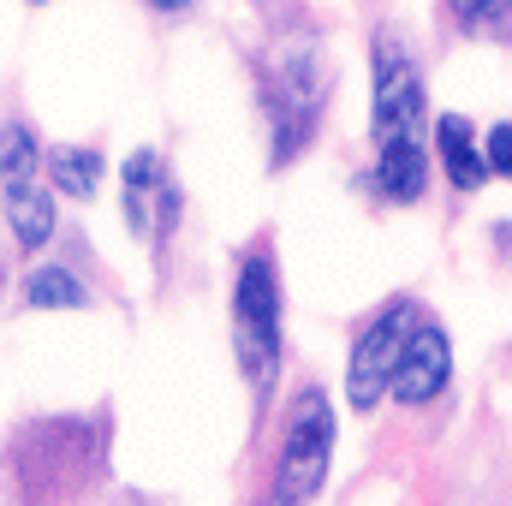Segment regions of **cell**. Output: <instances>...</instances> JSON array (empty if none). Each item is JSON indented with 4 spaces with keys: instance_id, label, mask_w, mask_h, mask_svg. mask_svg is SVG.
I'll return each instance as SVG.
<instances>
[{
    "instance_id": "obj_1",
    "label": "cell",
    "mask_w": 512,
    "mask_h": 506,
    "mask_svg": "<svg viewBox=\"0 0 512 506\" xmlns=\"http://www.w3.org/2000/svg\"><path fill=\"white\" fill-rule=\"evenodd\" d=\"M328 90H334V66L322 54V42H298V48H280L268 60V78H262V108H268V167H292L310 137L328 114Z\"/></svg>"
},
{
    "instance_id": "obj_2",
    "label": "cell",
    "mask_w": 512,
    "mask_h": 506,
    "mask_svg": "<svg viewBox=\"0 0 512 506\" xmlns=\"http://www.w3.org/2000/svg\"><path fill=\"white\" fill-rule=\"evenodd\" d=\"M286 298H280V268L268 251L239 256L233 280V358L251 381V393H268L280 376V346H286Z\"/></svg>"
},
{
    "instance_id": "obj_3",
    "label": "cell",
    "mask_w": 512,
    "mask_h": 506,
    "mask_svg": "<svg viewBox=\"0 0 512 506\" xmlns=\"http://www.w3.org/2000/svg\"><path fill=\"white\" fill-rule=\"evenodd\" d=\"M334 399L322 387H304L280 423V459H274V483H268V506H310L328 483L334 465Z\"/></svg>"
},
{
    "instance_id": "obj_4",
    "label": "cell",
    "mask_w": 512,
    "mask_h": 506,
    "mask_svg": "<svg viewBox=\"0 0 512 506\" xmlns=\"http://www.w3.org/2000/svg\"><path fill=\"white\" fill-rule=\"evenodd\" d=\"M0 221L18 251H42L54 239V185L42 173V137L24 120L0 126Z\"/></svg>"
},
{
    "instance_id": "obj_5",
    "label": "cell",
    "mask_w": 512,
    "mask_h": 506,
    "mask_svg": "<svg viewBox=\"0 0 512 506\" xmlns=\"http://www.w3.org/2000/svg\"><path fill=\"white\" fill-rule=\"evenodd\" d=\"M423 114H429V96H423V72L405 48H393V36L376 42V96H370V137L376 149L387 143H423Z\"/></svg>"
},
{
    "instance_id": "obj_6",
    "label": "cell",
    "mask_w": 512,
    "mask_h": 506,
    "mask_svg": "<svg viewBox=\"0 0 512 506\" xmlns=\"http://www.w3.org/2000/svg\"><path fill=\"white\" fill-rule=\"evenodd\" d=\"M411 322H417V310L405 298H393L352 340V358H346V399H352V411H376L387 399V381H393V364H399V346H405Z\"/></svg>"
},
{
    "instance_id": "obj_7",
    "label": "cell",
    "mask_w": 512,
    "mask_h": 506,
    "mask_svg": "<svg viewBox=\"0 0 512 506\" xmlns=\"http://www.w3.org/2000/svg\"><path fill=\"white\" fill-rule=\"evenodd\" d=\"M120 215L137 239L167 245V233L179 227V179L167 173L161 149H131L126 155V185H120Z\"/></svg>"
},
{
    "instance_id": "obj_8",
    "label": "cell",
    "mask_w": 512,
    "mask_h": 506,
    "mask_svg": "<svg viewBox=\"0 0 512 506\" xmlns=\"http://www.w3.org/2000/svg\"><path fill=\"white\" fill-rule=\"evenodd\" d=\"M447 381H453V346H447V334L435 322L417 316L411 334H405V346H399V364H393L387 393L399 405H435L447 393Z\"/></svg>"
},
{
    "instance_id": "obj_9",
    "label": "cell",
    "mask_w": 512,
    "mask_h": 506,
    "mask_svg": "<svg viewBox=\"0 0 512 506\" xmlns=\"http://www.w3.org/2000/svg\"><path fill=\"white\" fill-rule=\"evenodd\" d=\"M435 155L453 191H483L489 185V161H483V137L465 114H441L435 120Z\"/></svg>"
},
{
    "instance_id": "obj_10",
    "label": "cell",
    "mask_w": 512,
    "mask_h": 506,
    "mask_svg": "<svg viewBox=\"0 0 512 506\" xmlns=\"http://www.w3.org/2000/svg\"><path fill=\"white\" fill-rule=\"evenodd\" d=\"M370 185L382 191L387 203H423V191H429V155H423V143H387V149H376Z\"/></svg>"
},
{
    "instance_id": "obj_11",
    "label": "cell",
    "mask_w": 512,
    "mask_h": 506,
    "mask_svg": "<svg viewBox=\"0 0 512 506\" xmlns=\"http://www.w3.org/2000/svg\"><path fill=\"white\" fill-rule=\"evenodd\" d=\"M42 173H48V185L60 191V197H78V203H90L96 191H102V173H108V161H102V149L96 143H60V149H42Z\"/></svg>"
},
{
    "instance_id": "obj_12",
    "label": "cell",
    "mask_w": 512,
    "mask_h": 506,
    "mask_svg": "<svg viewBox=\"0 0 512 506\" xmlns=\"http://www.w3.org/2000/svg\"><path fill=\"white\" fill-rule=\"evenodd\" d=\"M18 298H24L30 310H90V304H96V292L84 286V274H72V268H60V262L30 268L24 286H18Z\"/></svg>"
},
{
    "instance_id": "obj_13",
    "label": "cell",
    "mask_w": 512,
    "mask_h": 506,
    "mask_svg": "<svg viewBox=\"0 0 512 506\" xmlns=\"http://www.w3.org/2000/svg\"><path fill=\"white\" fill-rule=\"evenodd\" d=\"M447 12L477 42H507L512 36V0H447Z\"/></svg>"
},
{
    "instance_id": "obj_14",
    "label": "cell",
    "mask_w": 512,
    "mask_h": 506,
    "mask_svg": "<svg viewBox=\"0 0 512 506\" xmlns=\"http://www.w3.org/2000/svg\"><path fill=\"white\" fill-rule=\"evenodd\" d=\"M483 161H489V173L512 179V120H501V126L483 131Z\"/></svg>"
},
{
    "instance_id": "obj_15",
    "label": "cell",
    "mask_w": 512,
    "mask_h": 506,
    "mask_svg": "<svg viewBox=\"0 0 512 506\" xmlns=\"http://www.w3.org/2000/svg\"><path fill=\"white\" fill-rule=\"evenodd\" d=\"M149 6H155V12H191L197 0H149Z\"/></svg>"
},
{
    "instance_id": "obj_16",
    "label": "cell",
    "mask_w": 512,
    "mask_h": 506,
    "mask_svg": "<svg viewBox=\"0 0 512 506\" xmlns=\"http://www.w3.org/2000/svg\"><path fill=\"white\" fill-rule=\"evenodd\" d=\"M30 6H42V0H30Z\"/></svg>"
}]
</instances>
